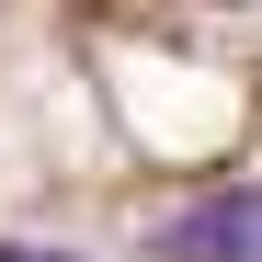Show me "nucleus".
I'll list each match as a JSON object with an SVG mask.
<instances>
[{"instance_id":"2","label":"nucleus","mask_w":262,"mask_h":262,"mask_svg":"<svg viewBox=\"0 0 262 262\" xmlns=\"http://www.w3.org/2000/svg\"><path fill=\"white\" fill-rule=\"evenodd\" d=\"M0 262H80V251H46V239H0Z\"/></svg>"},{"instance_id":"1","label":"nucleus","mask_w":262,"mask_h":262,"mask_svg":"<svg viewBox=\"0 0 262 262\" xmlns=\"http://www.w3.org/2000/svg\"><path fill=\"white\" fill-rule=\"evenodd\" d=\"M160 262H262V194L228 183V194L183 205V216L160 228Z\"/></svg>"}]
</instances>
